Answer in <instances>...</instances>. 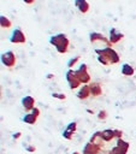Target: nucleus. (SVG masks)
<instances>
[{
  "mask_svg": "<svg viewBox=\"0 0 136 154\" xmlns=\"http://www.w3.org/2000/svg\"><path fill=\"white\" fill-rule=\"evenodd\" d=\"M49 43L52 46H54L55 49H57V52L60 53V54L66 53L67 49H69V46H70V41H69L67 36L65 34H63V32L52 35L49 37Z\"/></svg>",
  "mask_w": 136,
  "mask_h": 154,
  "instance_id": "2",
  "label": "nucleus"
},
{
  "mask_svg": "<svg viewBox=\"0 0 136 154\" xmlns=\"http://www.w3.org/2000/svg\"><path fill=\"white\" fill-rule=\"evenodd\" d=\"M122 38H124V34H123V32H120L117 28H111V29H110V36H108V40H110V42H111L112 45L119 42Z\"/></svg>",
  "mask_w": 136,
  "mask_h": 154,
  "instance_id": "8",
  "label": "nucleus"
},
{
  "mask_svg": "<svg viewBox=\"0 0 136 154\" xmlns=\"http://www.w3.org/2000/svg\"><path fill=\"white\" fill-rule=\"evenodd\" d=\"M97 118L101 119V120L106 119V118H107V112H106V111H100L99 114H97Z\"/></svg>",
  "mask_w": 136,
  "mask_h": 154,
  "instance_id": "21",
  "label": "nucleus"
},
{
  "mask_svg": "<svg viewBox=\"0 0 136 154\" xmlns=\"http://www.w3.org/2000/svg\"><path fill=\"white\" fill-rule=\"evenodd\" d=\"M101 136H102V140L105 142H110L112 141L116 136H114V130H111V129H106V130H102L101 131Z\"/></svg>",
  "mask_w": 136,
  "mask_h": 154,
  "instance_id": "16",
  "label": "nucleus"
},
{
  "mask_svg": "<svg viewBox=\"0 0 136 154\" xmlns=\"http://www.w3.org/2000/svg\"><path fill=\"white\" fill-rule=\"evenodd\" d=\"M78 60H79V57H78V55H76L75 58L70 59V60L67 61V67H70V69H71V67H73V66H75V64H76Z\"/></svg>",
  "mask_w": 136,
  "mask_h": 154,
  "instance_id": "19",
  "label": "nucleus"
},
{
  "mask_svg": "<svg viewBox=\"0 0 136 154\" xmlns=\"http://www.w3.org/2000/svg\"><path fill=\"white\" fill-rule=\"evenodd\" d=\"M90 95H91V93H90V87H89V84H83V85L81 87V89L78 90V93H77V97L81 99V100H85V99H88Z\"/></svg>",
  "mask_w": 136,
  "mask_h": 154,
  "instance_id": "12",
  "label": "nucleus"
},
{
  "mask_svg": "<svg viewBox=\"0 0 136 154\" xmlns=\"http://www.w3.org/2000/svg\"><path fill=\"white\" fill-rule=\"evenodd\" d=\"M25 40H26L25 35L20 28H16L12 30V32L10 35V42L11 43H24Z\"/></svg>",
  "mask_w": 136,
  "mask_h": 154,
  "instance_id": "7",
  "label": "nucleus"
},
{
  "mask_svg": "<svg viewBox=\"0 0 136 154\" xmlns=\"http://www.w3.org/2000/svg\"><path fill=\"white\" fill-rule=\"evenodd\" d=\"M76 129H77V123L76 122H71V123H69L67 124V126H66V129L63 131V137L64 138H66V140H72V136H73V134L76 132Z\"/></svg>",
  "mask_w": 136,
  "mask_h": 154,
  "instance_id": "10",
  "label": "nucleus"
},
{
  "mask_svg": "<svg viewBox=\"0 0 136 154\" xmlns=\"http://www.w3.org/2000/svg\"><path fill=\"white\" fill-rule=\"evenodd\" d=\"M25 148H26L28 152H35L36 150V148L35 147H31V146H25Z\"/></svg>",
  "mask_w": 136,
  "mask_h": 154,
  "instance_id": "24",
  "label": "nucleus"
},
{
  "mask_svg": "<svg viewBox=\"0 0 136 154\" xmlns=\"http://www.w3.org/2000/svg\"><path fill=\"white\" fill-rule=\"evenodd\" d=\"M52 96L55 97V99H59V100H65L66 99V95L65 94H60V93H52Z\"/></svg>",
  "mask_w": 136,
  "mask_h": 154,
  "instance_id": "20",
  "label": "nucleus"
},
{
  "mask_svg": "<svg viewBox=\"0 0 136 154\" xmlns=\"http://www.w3.org/2000/svg\"><path fill=\"white\" fill-rule=\"evenodd\" d=\"M20 132H16V134H13V138H19L20 137Z\"/></svg>",
  "mask_w": 136,
  "mask_h": 154,
  "instance_id": "26",
  "label": "nucleus"
},
{
  "mask_svg": "<svg viewBox=\"0 0 136 154\" xmlns=\"http://www.w3.org/2000/svg\"><path fill=\"white\" fill-rule=\"evenodd\" d=\"M113 130H114V136L117 137V140H118V138H122L123 131H122V130H118V129H113Z\"/></svg>",
  "mask_w": 136,
  "mask_h": 154,
  "instance_id": "22",
  "label": "nucleus"
},
{
  "mask_svg": "<svg viewBox=\"0 0 136 154\" xmlns=\"http://www.w3.org/2000/svg\"><path fill=\"white\" fill-rule=\"evenodd\" d=\"M120 72H122V75L130 77V76H132V75L135 73V70H134V67H132L130 64L124 63V64L122 65V67H120Z\"/></svg>",
  "mask_w": 136,
  "mask_h": 154,
  "instance_id": "15",
  "label": "nucleus"
},
{
  "mask_svg": "<svg viewBox=\"0 0 136 154\" xmlns=\"http://www.w3.org/2000/svg\"><path fill=\"white\" fill-rule=\"evenodd\" d=\"M0 25H1V28H4V29H8V28H11V25H12V23H11V20L7 18V17H5V16H0Z\"/></svg>",
  "mask_w": 136,
  "mask_h": 154,
  "instance_id": "18",
  "label": "nucleus"
},
{
  "mask_svg": "<svg viewBox=\"0 0 136 154\" xmlns=\"http://www.w3.org/2000/svg\"><path fill=\"white\" fill-rule=\"evenodd\" d=\"M22 120H23L24 123L29 124V125H34V124L36 123V120H37V117L34 116L32 113H26V114H24V117L22 118Z\"/></svg>",
  "mask_w": 136,
  "mask_h": 154,
  "instance_id": "17",
  "label": "nucleus"
},
{
  "mask_svg": "<svg viewBox=\"0 0 136 154\" xmlns=\"http://www.w3.org/2000/svg\"><path fill=\"white\" fill-rule=\"evenodd\" d=\"M95 53L97 54V61L102 65H113L119 63V54L112 48V47H105V48H95Z\"/></svg>",
  "mask_w": 136,
  "mask_h": 154,
  "instance_id": "1",
  "label": "nucleus"
},
{
  "mask_svg": "<svg viewBox=\"0 0 136 154\" xmlns=\"http://www.w3.org/2000/svg\"><path fill=\"white\" fill-rule=\"evenodd\" d=\"M75 6L81 13H87L89 11V2L87 0H75Z\"/></svg>",
  "mask_w": 136,
  "mask_h": 154,
  "instance_id": "13",
  "label": "nucleus"
},
{
  "mask_svg": "<svg viewBox=\"0 0 136 154\" xmlns=\"http://www.w3.org/2000/svg\"><path fill=\"white\" fill-rule=\"evenodd\" d=\"M72 154H81V153H78V152H73Z\"/></svg>",
  "mask_w": 136,
  "mask_h": 154,
  "instance_id": "27",
  "label": "nucleus"
},
{
  "mask_svg": "<svg viewBox=\"0 0 136 154\" xmlns=\"http://www.w3.org/2000/svg\"><path fill=\"white\" fill-rule=\"evenodd\" d=\"M65 77H66V82H67L70 89H76V88H78L82 84L81 81L78 79V77L76 76V71H73L72 69H69L66 71Z\"/></svg>",
  "mask_w": 136,
  "mask_h": 154,
  "instance_id": "3",
  "label": "nucleus"
},
{
  "mask_svg": "<svg viewBox=\"0 0 136 154\" xmlns=\"http://www.w3.org/2000/svg\"><path fill=\"white\" fill-rule=\"evenodd\" d=\"M89 87H90V93L93 96H100L102 94V88L99 82H93L89 84Z\"/></svg>",
  "mask_w": 136,
  "mask_h": 154,
  "instance_id": "14",
  "label": "nucleus"
},
{
  "mask_svg": "<svg viewBox=\"0 0 136 154\" xmlns=\"http://www.w3.org/2000/svg\"><path fill=\"white\" fill-rule=\"evenodd\" d=\"M23 2H25V4H28V5H31V4H34L35 2V0H22Z\"/></svg>",
  "mask_w": 136,
  "mask_h": 154,
  "instance_id": "25",
  "label": "nucleus"
},
{
  "mask_svg": "<svg viewBox=\"0 0 136 154\" xmlns=\"http://www.w3.org/2000/svg\"><path fill=\"white\" fill-rule=\"evenodd\" d=\"M31 113H32L34 116H36V117L39 118V116H40V109L35 107V108H32V111H31Z\"/></svg>",
  "mask_w": 136,
  "mask_h": 154,
  "instance_id": "23",
  "label": "nucleus"
},
{
  "mask_svg": "<svg viewBox=\"0 0 136 154\" xmlns=\"http://www.w3.org/2000/svg\"><path fill=\"white\" fill-rule=\"evenodd\" d=\"M1 64L6 67H13L16 64V55L12 51L4 52L1 54Z\"/></svg>",
  "mask_w": 136,
  "mask_h": 154,
  "instance_id": "6",
  "label": "nucleus"
},
{
  "mask_svg": "<svg viewBox=\"0 0 136 154\" xmlns=\"http://www.w3.org/2000/svg\"><path fill=\"white\" fill-rule=\"evenodd\" d=\"M20 102H22V106H23V108L25 109V111H32V108H35V99L32 97V96H30V95H26V96H24L22 100H20Z\"/></svg>",
  "mask_w": 136,
  "mask_h": 154,
  "instance_id": "11",
  "label": "nucleus"
},
{
  "mask_svg": "<svg viewBox=\"0 0 136 154\" xmlns=\"http://www.w3.org/2000/svg\"><path fill=\"white\" fill-rule=\"evenodd\" d=\"M89 40H90L91 43H94V42H96V41H100V42L106 43L107 47H112V43L110 42V40L106 38V37H105L102 34H100V32H90V34H89Z\"/></svg>",
  "mask_w": 136,
  "mask_h": 154,
  "instance_id": "9",
  "label": "nucleus"
},
{
  "mask_svg": "<svg viewBox=\"0 0 136 154\" xmlns=\"http://www.w3.org/2000/svg\"><path fill=\"white\" fill-rule=\"evenodd\" d=\"M129 148H130V143L129 142H126V141H124L122 138H118L116 146L112 148L110 154H128Z\"/></svg>",
  "mask_w": 136,
  "mask_h": 154,
  "instance_id": "4",
  "label": "nucleus"
},
{
  "mask_svg": "<svg viewBox=\"0 0 136 154\" xmlns=\"http://www.w3.org/2000/svg\"><path fill=\"white\" fill-rule=\"evenodd\" d=\"M76 76L78 77V79L81 81L82 84H87L88 82H90V75L88 72L87 64H82L78 67V70H76Z\"/></svg>",
  "mask_w": 136,
  "mask_h": 154,
  "instance_id": "5",
  "label": "nucleus"
}]
</instances>
